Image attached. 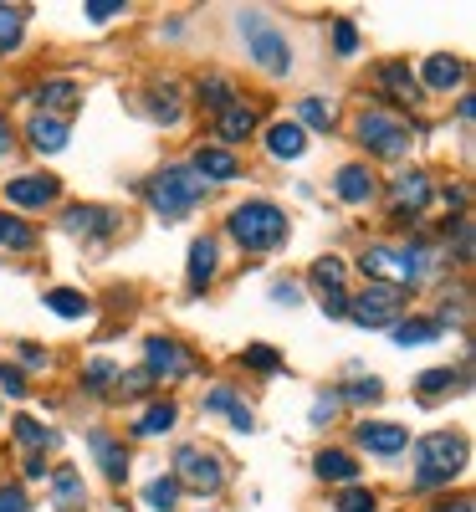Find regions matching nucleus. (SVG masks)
I'll return each instance as SVG.
<instances>
[{
  "label": "nucleus",
  "mask_w": 476,
  "mask_h": 512,
  "mask_svg": "<svg viewBox=\"0 0 476 512\" xmlns=\"http://www.w3.org/2000/svg\"><path fill=\"white\" fill-rule=\"evenodd\" d=\"M359 272L379 287H400L415 292L425 277L441 272V251L430 241H405V246H389V241H369L359 251Z\"/></svg>",
  "instance_id": "obj_1"
},
{
  "label": "nucleus",
  "mask_w": 476,
  "mask_h": 512,
  "mask_svg": "<svg viewBox=\"0 0 476 512\" xmlns=\"http://www.w3.org/2000/svg\"><path fill=\"white\" fill-rule=\"evenodd\" d=\"M226 236L251 256H267V251H282L292 241V221L272 195H246L226 210Z\"/></svg>",
  "instance_id": "obj_2"
},
{
  "label": "nucleus",
  "mask_w": 476,
  "mask_h": 512,
  "mask_svg": "<svg viewBox=\"0 0 476 512\" xmlns=\"http://www.w3.org/2000/svg\"><path fill=\"white\" fill-rule=\"evenodd\" d=\"M415 456V472H410V487L415 492H436V487H451L466 477L471 466V441L461 431H430L410 446Z\"/></svg>",
  "instance_id": "obj_3"
},
{
  "label": "nucleus",
  "mask_w": 476,
  "mask_h": 512,
  "mask_svg": "<svg viewBox=\"0 0 476 512\" xmlns=\"http://www.w3.org/2000/svg\"><path fill=\"white\" fill-rule=\"evenodd\" d=\"M144 200H149V210H154V216L169 226V221H185V216H195V210L205 205V185L190 175V164H164L159 169V175H149L144 185Z\"/></svg>",
  "instance_id": "obj_4"
},
{
  "label": "nucleus",
  "mask_w": 476,
  "mask_h": 512,
  "mask_svg": "<svg viewBox=\"0 0 476 512\" xmlns=\"http://www.w3.org/2000/svg\"><path fill=\"white\" fill-rule=\"evenodd\" d=\"M169 477H175L185 492H200V497H221L226 482H231V461L205 446V441H180L175 446V461H169Z\"/></svg>",
  "instance_id": "obj_5"
},
{
  "label": "nucleus",
  "mask_w": 476,
  "mask_h": 512,
  "mask_svg": "<svg viewBox=\"0 0 476 512\" xmlns=\"http://www.w3.org/2000/svg\"><path fill=\"white\" fill-rule=\"evenodd\" d=\"M236 31L246 41V57L267 77H287L292 72V41L267 11H236Z\"/></svg>",
  "instance_id": "obj_6"
},
{
  "label": "nucleus",
  "mask_w": 476,
  "mask_h": 512,
  "mask_svg": "<svg viewBox=\"0 0 476 512\" xmlns=\"http://www.w3.org/2000/svg\"><path fill=\"white\" fill-rule=\"evenodd\" d=\"M354 144L369 154V159H405L410 144H415V128L400 118V113H389V108H364L354 118ZM364 159V164H369Z\"/></svg>",
  "instance_id": "obj_7"
},
{
  "label": "nucleus",
  "mask_w": 476,
  "mask_h": 512,
  "mask_svg": "<svg viewBox=\"0 0 476 512\" xmlns=\"http://www.w3.org/2000/svg\"><path fill=\"white\" fill-rule=\"evenodd\" d=\"M430 200H436V180H430L425 169H400V175L384 185V210H389V221H395V226L420 221L430 210Z\"/></svg>",
  "instance_id": "obj_8"
},
{
  "label": "nucleus",
  "mask_w": 476,
  "mask_h": 512,
  "mask_svg": "<svg viewBox=\"0 0 476 512\" xmlns=\"http://www.w3.org/2000/svg\"><path fill=\"white\" fill-rule=\"evenodd\" d=\"M405 303H410V292H400V287H379V282H369L364 292H349V313L343 318H354L359 328H395L400 318H405Z\"/></svg>",
  "instance_id": "obj_9"
},
{
  "label": "nucleus",
  "mask_w": 476,
  "mask_h": 512,
  "mask_svg": "<svg viewBox=\"0 0 476 512\" xmlns=\"http://www.w3.org/2000/svg\"><path fill=\"white\" fill-rule=\"evenodd\" d=\"M62 231L77 236L82 246H103L123 231V210L113 205H98V200H77V205H62Z\"/></svg>",
  "instance_id": "obj_10"
},
{
  "label": "nucleus",
  "mask_w": 476,
  "mask_h": 512,
  "mask_svg": "<svg viewBox=\"0 0 476 512\" xmlns=\"http://www.w3.org/2000/svg\"><path fill=\"white\" fill-rule=\"evenodd\" d=\"M154 384H180V379H190L195 374V354L180 344L175 333H154V338H144V364H139Z\"/></svg>",
  "instance_id": "obj_11"
},
{
  "label": "nucleus",
  "mask_w": 476,
  "mask_h": 512,
  "mask_svg": "<svg viewBox=\"0 0 476 512\" xmlns=\"http://www.w3.org/2000/svg\"><path fill=\"white\" fill-rule=\"evenodd\" d=\"M0 195H6V205L16 210V216H26V210H52L62 200V180L41 175V169H26V175H11L6 185H0Z\"/></svg>",
  "instance_id": "obj_12"
},
{
  "label": "nucleus",
  "mask_w": 476,
  "mask_h": 512,
  "mask_svg": "<svg viewBox=\"0 0 476 512\" xmlns=\"http://www.w3.org/2000/svg\"><path fill=\"white\" fill-rule=\"evenodd\" d=\"M354 446L379 456V461H400L410 451V425H400V420H369L364 415V420H354Z\"/></svg>",
  "instance_id": "obj_13"
},
{
  "label": "nucleus",
  "mask_w": 476,
  "mask_h": 512,
  "mask_svg": "<svg viewBox=\"0 0 476 512\" xmlns=\"http://www.w3.org/2000/svg\"><path fill=\"white\" fill-rule=\"evenodd\" d=\"M256 134H262V103L241 98V103H231L226 113H215V139H210V144L236 149V144H251Z\"/></svg>",
  "instance_id": "obj_14"
},
{
  "label": "nucleus",
  "mask_w": 476,
  "mask_h": 512,
  "mask_svg": "<svg viewBox=\"0 0 476 512\" xmlns=\"http://www.w3.org/2000/svg\"><path fill=\"white\" fill-rule=\"evenodd\" d=\"M190 175L210 190V185H236L241 175H246V164H241V154L236 149H221V144H200L195 154H190Z\"/></svg>",
  "instance_id": "obj_15"
},
{
  "label": "nucleus",
  "mask_w": 476,
  "mask_h": 512,
  "mask_svg": "<svg viewBox=\"0 0 476 512\" xmlns=\"http://www.w3.org/2000/svg\"><path fill=\"white\" fill-rule=\"evenodd\" d=\"M215 277H221V236H195L190 241V251H185V282H190V292L200 297V292H210L215 287Z\"/></svg>",
  "instance_id": "obj_16"
},
{
  "label": "nucleus",
  "mask_w": 476,
  "mask_h": 512,
  "mask_svg": "<svg viewBox=\"0 0 476 512\" xmlns=\"http://www.w3.org/2000/svg\"><path fill=\"white\" fill-rule=\"evenodd\" d=\"M190 98H195V108H205V113L215 118V113H226L231 103H241L246 93H241V82H236L231 72L210 67V72H200V77L190 82Z\"/></svg>",
  "instance_id": "obj_17"
},
{
  "label": "nucleus",
  "mask_w": 476,
  "mask_h": 512,
  "mask_svg": "<svg viewBox=\"0 0 476 512\" xmlns=\"http://www.w3.org/2000/svg\"><path fill=\"white\" fill-rule=\"evenodd\" d=\"M333 195H338L343 205L364 210V205L379 200V175H374L364 159H349V164H338V175H333Z\"/></svg>",
  "instance_id": "obj_18"
},
{
  "label": "nucleus",
  "mask_w": 476,
  "mask_h": 512,
  "mask_svg": "<svg viewBox=\"0 0 476 512\" xmlns=\"http://www.w3.org/2000/svg\"><path fill=\"white\" fill-rule=\"evenodd\" d=\"M374 93L389 98V103H400V108H420V103H425L410 62H379V67H374Z\"/></svg>",
  "instance_id": "obj_19"
},
{
  "label": "nucleus",
  "mask_w": 476,
  "mask_h": 512,
  "mask_svg": "<svg viewBox=\"0 0 476 512\" xmlns=\"http://www.w3.org/2000/svg\"><path fill=\"white\" fill-rule=\"evenodd\" d=\"M200 415H231V431H241V436L256 431V410L236 395V384H210L200 400Z\"/></svg>",
  "instance_id": "obj_20"
},
{
  "label": "nucleus",
  "mask_w": 476,
  "mask_h": 512,
  "mask_svg": "<svg viewBox=\"0 0 476 512\" xmlns=\"http://www.w3.org/2000/svg\"><path fill=\"white\" fill-rule=\"evenodd\" d=\"M88 451H93L98 472H103L113 487L128 482V441H123V436H113V431H103V425H93V431H88Z\"/></svg>",
  "instance_id": "obj_21"
},
{
  "label": "nucleus",
  "mask_w": 476,
  "mask_h": 512,
  "mask_svg": "<svg viewBox=\"0 0 476 512\" xmlns=\"http://www.w3.org/2000/svg\"><path fill=\"white\" fill-rule=\"evenodd\" d=\"M31 103H36V113L72 118L82 108V88H77L72 77H47V82H36V88H31Z\"/></svg>",
  "instance_id": "obj_22"
},
{
  "label": "nucleus",
  "mask_w": 476,
  "mask_h": 512,
  "mask_svg": "<svg viewBox=\"0 0 476 512\" xmlns=\"http://www.w3.org/2000/svg\"><path fill=\"white\" fill-rule=\"evenodd\" d=\"M313 477H318V482H328V487H354V482L364 477V466H359V456H354V451H343V446H323V451L313 456Z\"/></svg>",
  "instance_id": "obj_23"
},
{
  "label": "nucleus",
  "mask_w": 476,
  "mask_h": 512,
  "mask_svg": "<svg viewBox=\"0 0 476 512\" xmlns=\"http://www.w3.org/2000/svg\"><path fill=\"white\" fill-rule=\"evenodd\" d=\"M420 82V93H456L461 82H466V62L451 57V52H436V57H425V67L415 72Z\"/></svg>",
  "instance_id": "obj_24"
},
{
  "label": "nucleus",
  "mask_w": 476,
  "mask_h": 512,
  "mask_svg": "<svg viewBox=\"0 0 476 512\" xmlns=\"http://www.w3.org/2000/svg\"><path fill=\"white\" fill-rule=\"evenodd\" d=\"M262 149H267V159L292 164V159L308 154V134H302V128H297L292 118H277V123H267V128H262Z\"/></svg>",
  "instance_id": "obj_25"
},
{
  "label": "nucleus",
  "mask_w": 476,
  "mask_h": 512,
  "mask_svg": "<svg viewBox=\"0 0 476 512\" xmlns=\"http://www.w3.org/2000/svg\"><path fill=\"white\" fill-rule=\"evenodd\" d=\"M72 139V118H52V113H31L26 118V144L36 154H62Z\"/></svg>",
  "instance_id": "obj_26"
},
{
  "label": "nucleus",
  "mask_w": 476,
  "mask_h": 512,
  "mask_svg": "<svg viewBox=\"0 0 476 512\" xmlns=\"http://www.w3.org/2000/svg\"><path fill=\"white\" fill-rule=\"evenodd\" d=\"M180 425V400H154L144 415H134V425H128V441H159Z\"/></svg>",
  "instance_id": "obj_27"
},
{
  "label": "nucleus",
  "mask_w": 476,
  "mask_h": 512,
  "mask_svg": "<svg viewBox=\"0 0 476 512\" xmlns=\"http://www.w3.org/2000/svg\"><path fill=\"white\" fill-rule=\"evenodd\" d=\"M389 338H395L400 349H425V344H441L446 338V323L436 313H410V318H400L395 328H389Z\"/></svg>",
  "instance_id": "obj_28"
},
{
  "label": "nucleus",
  "mask_w": 476,
  "mask_h": 512,
  "mask_svg": "<svg viewBox=\"0 0 476 512\" xmlns=\"http://www.w3.org/2000/svg\"><path fill=\"white\" fill-rule=\"evenodd\" d=\"M11 436H16V446H21L26 456H47L52 446H62V431H57V425L36 420V415H16V420H11Z\"/></svg>",
  "instance_id": "obj_29"
},
{
  "label": "nucleus",
  "mask_w": 476,
  "mask_h": 512,
  "mask_svg": "<svg viewBox=\"0 0 476 512\" xmlns=\"http://www.w3.org/2000/svg\"><path fill=\"white\" fill-rule=\"evenodd\" d=\"M52 507L57 512H77V507H88V482H82V466H52Z\"/></svg>",
  "instance_id": "obj_30"
},
{
  "label": "nucleus",
  "mask_w": 476,
  "mask_h": 512,
  "mask_svg": "<svg viewBox=\"0 0 476 512\" xmlns=\"http://www.w3.org/2000/svg\"><path fill=\"white\" fill-rule=\"evenodd\" d=\"M292 123L302 128V134H333V128H338V108L328 103V98H318V93H308V98H297L292 103Z\"/></svg>",
  "instance_id": "obj_31"
},
{
  "label": "nucleus",
  "mask_w": 476,
  "mask_h": 512,
  "mask_svg": "<svg viewBox=\"0 0 476 512\" xmlns=\"http://www.w3.org/2000/svg\"><path fill=\"white\" fill-rule=\"evenodd\" d=\"M41 303H47L52 318H67V323L93 318V297L82 292V287H47V292H41Z\"/></svg>",
  "instance_id": "obj_32"
},
{
  "label": "nucleus",
  "mask_w": 476,
  "mask_h": 512,
  "mask_svg": "<svg viewBox=\"0 0 476 512\" xmlns=\"http://www.w3.org/2000/svg\"><path fill=\"white\" fill-rule=\"evenodd\" d=\"M308 287H313L318 297H333V292H349V262H343L338 251L318 256V262L308 267Z\"/></svg>",
  "instance_id": "obj_33"
},
{
  "label": "nucleus",
  "mask_w": 476,
  "mask_h": 512,
  "mask_svg": "<svg viewBox=\"0 0 476 512\" xmlns=\"http://www.w3.org/2000/svg\"><path fill=\"white\" fill-rule=\"evenodd\" d=\"M456 390H466V369H451V364L425 369V374L415 379V395H420L425 405H436V400H446V395H456Z\"/></svg>",
  "instance_id": "obj_34"
},
{
  "label": "nucleus",
  "mask_w": 476,
  "mask_h": 512,
  "mask_svg": "<svg viewBox=\"0 0 476 512\" xmlns=\"http://www.w3.org/2000/svg\"><path fill=\"white\" fill-rule=\"evenodd\" d=\"M41 246V231L26 221V216H16V210H0V251H36Z\"/></svg>",
  "instance_id": "obj_35"
},
{
  "label": "nucleus",
  "mask_w": 476,
  "mask_h": 512,
  "mask_svg": "<svg viewBox=\"0 0 476 512\" xmlns=\"http://www.w3.org/2000/svg\"><path fill=\"white\" fill-rule=\"evenodd\" d=\"M149 118L154 123H164V128H180V118H185V103H180V88L175 82H154L149 88Z\"/></svg>",
  "instance_id": "obj_36"
},
{
  "label": "nucleus",
  "mask_w": 476,
  "mask_h": 512,
  "mask_svg": "<svg viewBox=\"0 0 476 512\" xmlns=\"http://www.w3.org/2000/svg\"><path fill=\"white\" fill-rule=\"evenodd\" d=\"M118 374H123V369H118L113 359H103V354H98V359H88V364H82V374H77V379H82V390H88V395L108 400V395L118 390Z\"/></svg>",
  "instance_id": "obj_37"
},
{
  "label": "nucleus",
  "mask_w": 476,
  "mask_h": 512,
  "mask_svg": "<svg viewBox=\"0 0 476 512\" xmlns=\"http://www.w3.org/2000/svg\"><path fill=\"white\" fill-rule=\"evenodd\" d=\"M180 497H185V487L169 477V472H159V477L144 482V507L149 512H180Z\"/></svg>",
  "instance_id": "obj_38"
},
{
  "label": "nucleus",
  "mask_w": 476,
  "mask_h": 512,
  "mask_svg": "<svg viewBox=\"0 0 476 512\" xmlns=\"http://www.w3.org/2000/svg\"><path fill=\"white\" fill-rule=\"evenodd\" d=\"M338 405H354V410H369V405H379L384 400V379H374V374H364V379H349V384H338Z\"/></svg>",
  "instance_id": "obj_39"
},
{
  "label": "nucleus",
  "mask_w": 476,
  "mask_h": 512,
  "mask_svg": "<svg viewBox=\"0 0 476 512\" xmlns=\"http://www.w3.org/2000/svg\"><path fill=\"white\" fill-rule=\"evenodd\" d=\"M26 41V6H0V57L21 52Z\"/></svg>",
  "instance_id": "obj_40"
},
{
  "label": "nucleus",
  "mask_w": 476,
  "mask_h": 512,
  "mask_svg": "<svg viewBox=\"0 0 476 512\" xmlns=\"http://www.w3.org/2000/svg\"><path fill=\"white\" fill-rule=\"evenodd\" d=\"M333 512H379V492L354 482V487H338L333 492Z\"/></svg>",
  "instance_id": "obj_41"
},
{
  "label": "nucleus",
  "mask_w": 476,
  "mask_h": 512,
  "mask_svg": "<svg viewBox=\"0 0 476 512\" xmlns=\"http://www.w3.org/2000/svg\"><path fill=\"white\" fill-rule=\"evenodd\" d=\"M328 36H333V57H359V26L349 16H333Z\"/></svg>",
  "instance_id": "obj_42"
},
{
  "label": "nucleus",
  "mask_w": 476,
  "mask_h": 512,
  "mask_svg": "<svg viewBox=\"0 0 476 512\" xmlns=\"http://www.w3.org/2000/svg\"><path fill=\"white\" fill-rule=\"evenodd\" d=\"M241 364L256 369V374H282V354H277L272 344H246V349H241Z\"/></svg>",
  "instance_id": "obj_43"
},
{
  "label": "nucleus",
  "mask_w": 476,
  "mask_h": 512,
  "mask_svg": "<svg viewBox=\"0 0 476 512\" xmlns=\"http://www.w3.org/2000/svg\"><path fill=\"white\" fill-rule=\"evenodd\" d=\"M16 359H21L16 369H21L26 379H31V374H47V369L57 364V359H52V349H41V344H16Z\"/></svg>",
  "instance_id": "obj_44"
},
{
  "label": "nucleus",
  "mask_w": 476,
  "mask_h": 512,
  "mask_svg": "<svg viewBox=\"0 0 476 512\" xmlns=\"http://www.w3.org/2000/svg\"><path fill=\"white\" fill-rule=\"evenodd\" d=\"M113 395H118V400H139V395H154V379H149L144 369H123Z\"/></svg>",
  "instance_id": "obj_45"
},
{
  "label": "nucleus",
  "mask_w": 476,
  "mask_h": 512,
  "mask_svg": "<svg viewBox=\"0 0 476 512\" xmlns=\"http://www.w3.org/2000/svg\"><path fill=\"white\" fill-rule=\"evenodd\" d=\"M26 395H31V379L6 359V364H0V400H26Z\"/></svg>",
  "instance_id": "obj_46"
},
{
  "label": "nucleus",
  "mask_w": 476,
  "mask_h": 512,
  "mask_svg": "<svg viewBox=\"0 0 476 512\" xmlns=\"http://www.w3.org/2000/svg\"><path fill=\"white\" fill-rule=\"evenodd\" d=\"M338 410H343V405H338V395H333V390H323V395L313 400V410H308V425H318V431H328V425L338 420Z\"/></svg>",
  "instance_id": "obj_47"
},
{
  "label": "nucleus",
  "mask_w": 476,
  "mask_h": 512,
  "mask_svg": "<svg viewBox=\"0 0 476 512\" xmlns=\"http://www.w3.org/2000/svg\"><path fill=\"white\" fill-rule=\"evenodd\" d=\"M82 16H88L93 26H108L113 16H128V6H123V0H88V6H82Z\"/></svg>",
  "instance_id": "obj_48"
},
{
  "label": "nucleus",
  "mask_w": 476,
  "mask_h": 512,
  "mask_svg": "<svg viewBox=\"0 0 476 512\" xmlns=\"http://www.w3.org/2000/svg\"><path fill=\"white\" fill-rule=\"evenodd\" d=\"M0 512H31V492L21 482H0Z\"/></svg>",
  "instance_id": "obj_49"
},
{
  "label": "nucleus",
  "mask_w": 476,
  "mask_h": 512,
  "mask_svg": "<svg viewBox=\"0 0 476 512\" xmlns=\"http://www.w3.org/2000/svg\"><path fill=\"white\" fill-rule=\"evenodd\" d=\"M272 303H277V308H297V303H302V287H297L292 277H277V282H272Z\"/></svg>",
  "instance_id": "obj_50"
},
{
  "label": "nucleus",
  "mask_w": 476,
  "mask_h": 512,
  "mask_svg": "<svg viewBox=\"0 0 476 512\" xmlns=\"http://www.w3.org/2000/svg\"><path fill=\"white\" fill-rule=\"evenodd\" d=\"M21 477H26V482H47V477H52L47 456H21Z\"/></svg>",
  "instance_id": "obj_51"
},
{
  "label": "nucleus",
  "mask_w": 476,
  "mask_h": 512,
  "mask_svg": "<svg viewBox=\"0 0 476 512\" xmlns=\"http://www.w3.org/2000/svg\"><path fill=\"white\" fill-rule=\"evenodd\" d=\"M441 200H446V210H461V216H466V185H446Z\"/></svg>",
  "instance_id": "obj_52"
},
{
  "label": "nucleus",
  "mask_w": 476,
  "mask_h": 512,
  "mask_svg": "<svg viewBox=\"0 0 476 512\" xmlns=\"http://www.w3.org/2000/svg\"><path fill=\"white\" fill-rule=\"evenodd\" d=\"M11 149H16V128H11V118H6V113H0V159H6Z\"/></svg>",
  "instance_id": "obj_53"
},
{
  "label": "nucleus",
  "mask_w": 476,
  "mask_h": 512,
  "mask_svg": "<svg viewBox=\"0 0 476 512\" xmlns=\"http://www.w3.org/2000/svg\"><path fill=\"white\" fill-rule=\"evenodd\" d=\"M430 512H476V507H471V497H441Z\"/></svg>",
  "instance_id": "obj_54"
},
{
  "label": "nucleus",
  "mask_w": 476,
  "mask_h": 512,
  "mask_svg": "<svg viewBox=\"0 0 476 512\" xmlns=\"http://www.w3.org/2000/svg\"><path fill=\"white\" fill-rule=\"evenodd\" d=\"M456 113H461V123H471V118H476V103H471V98H461V103H456Z\"/></svg>",
  "instance_id": "obj_55"
}]
</instances>
